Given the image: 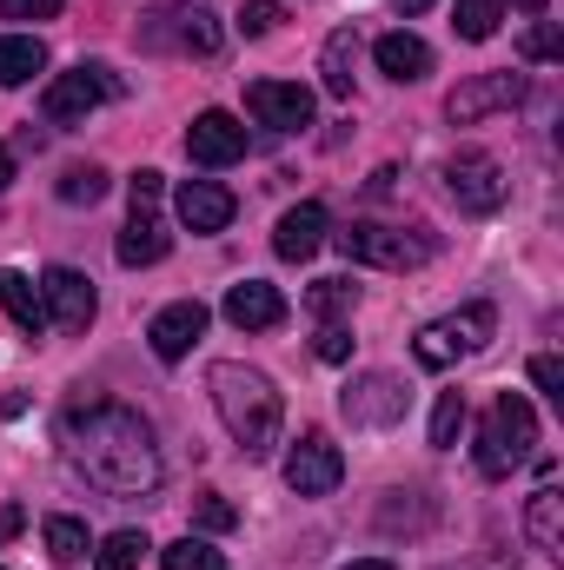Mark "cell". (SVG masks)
<instances>
[{
	"mask_svg": "<svg viewBox=\"0 0 564 570\" xmlns=\"http://www.w3.org/2000/svg\"><path fill=\"white\" fill-rule=\"evenodd\" d=\"M273 27H280V7H273V0H246V7H240V33H246V40H266Z\"/></svg>",
	"mask_w": 564,
	"mask_h": 570,
	"instance_id": "1f68e13d",
	"label": "cell"
},
{
	"mask_svg": "<svg viewBox=\"0 0 564 570\" xmlns=\"http://www.w3.org/2000/svg\"><path fill=\"white\" fill-rule=\"evenodd\" d=\"M346 570H399L392 558H359V564H346Z\"/></svg>",
	"mask_w": 564,
	"mask_h": 570,
	"instance_id": "b9f144b4",
	"label": "cell"
},
{
	"mask_svg": "<svg viewBox=\"0 0 564 570\" xmlns=\"http://www.w3.org/2000/svg\"><path fill=\"white\" fill-rule=\"evenodd\" d=\"M47 67V47L33 33H0V87H27Z\"/></svg>",
	"mask_w": 564,
	"mask_h": 570,
	"instance_id": "cb8c5ba5",
	"label": "cell"
},
{
	"mask_svg": "<svg viewBox=\"0 0 564 570\" xmlns=\"http://www.w3.org/2000/svg\"><path fill=\"white\" fill-rule=\"evenodd\" d=\"M60 444H67L74 471L107 498H146L159 484V444L134 405H114V399L74 405L60 419Z\"/></svg>",
	"mask_w": 564,
	"mask_h": 570,
	"instance_id": "6da1fadb",
	"label": "cell"
},
{
	"mask_svg": "<svg viewBox=\"0 0 564 570\" xmlns=\"http://www.w3.org/2000/svg\"><path fill=\"white\" fill-rule=\"evenodd\" d=\"M458 431H465V392H438V405H431V444L451 451Z\"/></svg>",
	"mask_w": 564,
	"mask_h": 570,
	"instance_id": "f546056e",
	"label": "cell"
},
{
	"mask_svg": "<svg viewBox=\"0 0 564 570\" xmlns=\"http://www.w3.org/2000/svg\"><path fill=\"white\" fill-rule=\"evenodd\" d=\"M518 53H525V60H558V53H564V47H558V27H552V20H538V27L518 40Z\"/></svg>",
	"mask_w": 564,
	"mask_h": 570,
	"instance_id": "e575fe53",
	"label": "cell"
},
{
	"mask_svg": "<svg viewBox=\"0 0 564 570\" xmlns=\"http://www.w3.org/2000/svg\"><path fill=\"white\" fill-rule=\"evenodd\" d=\"M186 153H193V166H233V159H246V127L213 107L186 127Z\"/></svg>",
	"mask_w": 564,
	"mask_h": 570,
	"instance_id": "5bb4252c",
	"label": "cell"
},
{
	"mask_svg": "<svg viewBox=\"0 0 564 570\" xmlns=\"http://www.w3.org/2000/svg\"><path fill=\"white\" fill-rule=\"evenodd\" d=\"M7 186H13V153L0 146V193H7Z\"/></svg>",
	"mask_w": 564,
	"mask_h": 570,
	"instance_id": "60d3db41",
	"label": "cell"
},
{
	"mask_svg": "<svg viewBox=\"0 0 564 570\" xmlns=\"http://www.w3.org/2000/svg\"><path fill=\"white\" fill-rule=\"evenodd\" d=\"M532 385H538L552 405H564V365L552 358V352H545V358H532Z\"/></svg>",
	"mask_w": 564,
	"mask_h": 570,
	"instance_id": "d590c367",
	"label": "cell"
},
{
	"mask_svg": "<svg viewBox=\"0 0 564 570\" xmlns=\"http://www.w3.org/2000/svg\"><path fill=\"white\" fill-rule=\"evenodd\" d=\"M339 478H346V458H339V444H332L325 431H305V438L285 451V484H292L299 498H332Z\"/></svg>",
	"mask_w": 564,
	"mask_h": 570,
	"instance_id": "30bf717a",
	"label": "cell"
},
{
	"mask_svg": "<svg viewBox=\"0 0 564 570\" xmlns=\"http://www.w3.org/2000/svg\"><path fill=\"white\" fill-rule=\"evenodd\" d=\"M166 246H173V233L159 226V213H153V206H134V219H127V233H120L114 253H120V266L140 273V266H159V259H166Z\"/></svg>",
	"mask_w": 564,
	"mask_h": 570,
	"instance_id": "d6986e66",
	"label": "cell"
},
{
	"mask_svg": "<svg viewBox=\"0 0 564 570\" xmlns=\"http://www.w3.org/2000/svg\"><path fill=\"white\" fill-rule=\"evenodd\" d=\"M525 531H532V544L545 551V558H558L564 551V498L545 484V491H532V504H525Z\"/></svg>",
	"mask_w": 564,
	"mask_h": 570,
	"instance_id": "603a6c76",
	"label": "cell"
},
{
	"mask_svg": "<svg viewBox=\"0 0 564 570\" xmlns=\"http://www.w3.org/2000/svg\"><path fill=\"white\" fill-rule=\"evenodd\" d=\"M325 233H332L325 206H319V199H299V206L280 219V233H273V253H280V259H292V266H305V259L325 246Z\"/></svg>",
	"mask_w": 564,
	"mask_h": 570,
	"instance_id": "e0dca14e",
	"label": "cell"
},
{
	"mask_svg": "<svg viewBox=\"0 0 564 570\" xmlns=\"http://www.w3.org/2000/svg\"><path fill=\"white\" fill-rule=\"evenodd\" d=\"M518 100H525V73H471L465 87L445 94V114H451V127H471L485 114H512Z\"/></svg>",
	"mask_w": 564,
	"mask_h": 570,
	"instance_id": "8fae6325",
	"label": "cell"
},
{
	"mask_svg": "<svg viewBox=\"0 0 564 570\" xmlns=\"http://www.w3.org/2000/svg\"><path fill=\"white\" fill-rule=\"evenodd\" d=\"M352 67H359V33L339 27V33L325 40V53H319V80H325L332 100H352Z\"/></svg>",
	"mask_w": 564,
	"mask_h": 570,
	"instance_id": "7402d4cb",
	"label": "cell"
},
{
	"mask_svg": "<svg viewBox=\"0 0 564 570\" xmlns=\"http://www.w3.org/2000/svg\"><path fill=\"white\" fill-rule=\"evenodd\" d=\"M140 551H146V531H114L94 551V570H140Z\"/></svg>",
	"mask_w": 564,
	"mask_h": 570,
	"instance_id": "f1b7e54d",
	"label": "cell"
},
{
	"mask_svg": "<svg viewBox=\"0 0 564 570\" xmlns=\"http://www.w3.org/2000/svg\"><path fill=\"white\" fill-rule=\"evenodd\" d=\"M200 332H206V305H200V298H179V305L153 312V325H146V338H153V352H159L166 365H179Z\"/></svg>",
	"mask_w": 564,
	"mask_h": 570,
	"instance_id": "2e32d148",
	"label": "cell"
},
{
	"mask_svg": "<svg viewBox=\"0 0 564 570\" xmlns=\"http://www.w3.org/2000/svg\"><path fill=\"white\" fill-rule=\"evenodd\" d=\"M193 518H200V524H206V531H233V524H240V511H233V504H226V498H220V491H206V498H200V504H193Z\"/></svg>",
	"mask_w": 564,
	"mask_h": 570,
	"instance_id": "836d02e7",
	"label": "cell"
},
{
	"mask_svg": "<svg viewBox=\"0 0 564 570\" xmlns=\"http://www.w3.org/2000/svg\"><path fill=\"white\" fill-rule=\"evenodd\" d=\"M498 7H518V13H545L552 0H498Z\"/></svg>",
	"mask_w": 564,
	"mask_h": 570,
	"instance_id": "ab89813d",
	"label": "cell"
},
{
	"mask_svg": "<svg viewBox=\"0 0 564 570\" xmlns=\"http://www.w3.org/2000/svg\"><path fill=\"white\" fill-rule=\"evenodd\" d=\"M332 246L352 266H379V273H419L431 259V233L425 226H379V219H352L346 233H332Z\"/></svg>",
	"mask_w": 564,
	"mask_h": 570,
	"instance_id": "3957f363",
	"label": "cell"
},
{
	"mask_svg": "<svg viewBox=\"0 0 564 570\" xmlns=\"http://www.w3.org/2000/svg\"><path fill=\"white\" fill-rule=\"evenodd\" d=\"M492 332H498V312H492V305H458V312L431 318L419 338H412V358H419L425 372H445V365H458V358L485 352V338H492Z\"/></svg>",
	"mask_w": 564,
	"mask_h": 570,
	"instance_id": "5b68a950",
	"label": "cell"
},
{
	"mask_svg": "<svg viewBox=\"0 0 564 570\" xmlns=\"http://www.w3.org/2000/svg\"><path fill=\"white\" fill-rule=\"evenodd\" d=\"M372 60H379V73H392L399 87L431 73V47H425L419 33H406V27H399V33H379V40H372Z\"/></svg>",
	"mask_w": 564,
	"mask_h": 570,
	"instance_id": "ffe728a7",
	"label": "cell"
},
{
	"mask_svg": "<svg viewBox=\"0 0 564 570\" xmlns=\"http://www.w3.org/2000/svg\"><path fill=\"white\" fill-rule=\"evenodd\" d=\"M312 352H319L325 365H346V358H352V332H346V325H319V338H312Z\"/></svg>",
	"mask_w": 564,
	"mask_h": 570,
	"instance_id": "d6a6232c",
	"label": "cell"
},
{
	"mask_svg": "<svg viewBox=\"0 0 564 570\" xmlns=\"http://www.w3.org/2000/svg\"><path fill=\"white\" fill-rule=\"evenodd\" d=\"M305 305L325 318V325H339V312H352L359 305V285H346V279H319L312 292H305Z\"/></svg>",
	"mask_w": 564,
	"mask_h": 570,
	"instance_id": "83f0119b",
	"label": "cell"
},
{
	"mask_svg": "<svg viewBox=\"0 0 564 570\" xmlns=\"http://www.w3.org/2000/svg\"><path fill=\"white\" fill-rule=\"evenodd\" d=\"M206 392H213L220 425L233 431V444H240L246 458H266V451L280 444V419H285V412H280V392H273V379H266V372L220 358V365L206 372Z\"/></svg>",
	"mask_w": 564,
	"mask_h": 570,
	"instance_id": "7a4b0ae2",
	"label": "cell"
},
{
	"mask_svg": "<svg viewBox=\"0 0 564 570\" xmlns=\"http://www.w3.org/2000/svg\"><path fill=\"white\" fill-rule=\"evenodd\" d=\"M67 0H0V20H54Z\"/></svg>",
	"mask_w": 564,
	"mask_h": 570,
	"instance_id": "8d00e7d4",
	"label": "cell"
},
{
	"mask_svg": "<svg viewBox=\"0 0 564 570\" xmlns=\"http://www.w3.org/2000/svg\"><path fill=\"white\" fill-rule=\"evenodd\" d=\"M107 100H120V80H114L100 60H80L74 73H60V80L47 87V100H40V107H47V120H54V127H80V120H87L94 107H107Z\"/></svg>",
	"mask_w": 564,
	"mask_h": 570,
	"instance_id": "52a82bcc",
	"label": "cell"
},
{
	"mask_svg": "<svg viewBox=\"0 0 564 570\" xmlns=\"http://www.w3.org/2000/svg\"><path fill=\"white\" fill-rule=\"evenodd\" d=\"M451 27H458V40H492L498 33V20H505V7L498 0H451Z\"/></svg>",
	"mask_w": 564,
	"mask_h": 570,
	"instance_id": "d4e9b609",
	"label": "cell"
},
{
	"mask_svg": "<svg viewBox=\"0 0 564 570\" xmlns=\"http://www.w3.org/2000/svg\"><path fill=\"white\" fill-rule=\"evenodd\" d=\"M40 305H47V318H54L60 332H87V325H94V312H100L94 279H87V273H74V266H47V279H40Z\"/></svg>",
	"mask_w": 564,
	"mask_h": 570,
	"instance_id": "7c38bea8",
	"label": "cell"
},
{
	"mask_svg": "<svg viewBox=\"0 0 564 570\" xmlns=\"http://www.w3.org/2000/svg\"><path fill=\"white\" fill-rule=\"evenodd\" d=\"M226 318H233L240 332H273V325L285 318V298L266 279H246V285L226 292Z\"/></svg>",
	"mask_w": 564,
	"mask_h": 570,
	"instance_id": "ac0fdd59",
	"label": "cell"
},
{
	"mask_svg": "<svg viewBox=\"0 0 564 570\" xmlns=\"http://www.w3.org/2000/svg\"><path fill=\"white\" fill-rule=\"evenodd\" d=\"M445 193L458 199V213H498L505 193H512V179H505V166H498L492 153L465 146V153L445 159Z\"/></svg>",
	"mask_w": 564,
	"mask_h": 570,
	"instance_id": "ba28073f",
	"label": "cell"
},
{
	"mask_svg": "<svg viewBox=\"0 0 564 570\" xmlns=\"http://www.w3.org/2000/svg\"><path fill=\"white\" fill-rule=\"evenodd\" d=\"M173 206H179V226L186 233H226L233 226V193L226 186H213V179H186L179 193H173Z\"/></svg>",
	"mask_w": 564,
	"mask_h": 570,
	"instance_id": "9a60e30c",
	"label": "cell"
},
{
	"mask_svg": "<svg viewBox=\"0 0 564 570\" xmlns=\"http://www.w3.org/2000/svg\"><path fill=\"white\" fill-rule=\"evenodd\" d=\"M20 524H27V511H20V504H7V511H0V544H7V538H13Z\"/></svg>",
	"mask_w": 564,
	"mask_h": 570,
	"instance_id": "f35d334b",
	"label": "cell"
},
{
	"mask_svg": "<svg viewBox=\"0 0 564 570\" xmlns=\"http://www.w3.org/2000/svg\"><path fill=\"white\" fill-rule=\"evenodd\" d=\"M246 114L260 127H273V134H299V127H312V94L292 87V80H253L246 87Z\"/></svg>",
	"mask_w": 564,
	"mask_h": 570,
	"instance_id": "4fadbf2b",
	"label": "cell"
},
{
	"mask_svg": "<svg viewBox=\"0 0 564 570\" xmlns=\"http://www.w3.org/2000/svg\"><path fill=\"white\" fill-rule=\"evenodd\" d=\"M532 444H538V412H532L518 392L492 399V412H485V425H478V471H485V478H512V471L532 458Z\"/></svg>",
	"mask_w": 564,
	"mask_h": 570,
	"instance_id": "277c9868",
	"label": "cell"
},
{
	"mask_svg": "<svg viewBox=\"0 0 564 570\" xmlns=\"http://www.w3.org/2000/svg\"><path fill=\"white\" fill-rule=\"evenodd\" d=\"M100 193H107V173H100V166H67V173H60V199H67V206H94Z\"/></svg>",
	"mask_w": 564,
	"mask_h": 570,
	"instance_id": "4dcf8cb0",
	"label": "cell"
},
{
	"mask_svg": "<svg viewBox=\"0 0 564 570\" xmlns=\"http://www.w3.org/2000/svg\"><path fill=\"white\" fill-rule=\"evenodd\" d=\"M406 399H412V392H406L392 372H366V379H352V385L339 392V412L359 431H386V425L406 419Z\"/></svg>",
	"mask_w": 564,
	"mask_h": 570,
	"instance_id": "9c48e42d",
	"label": "cell"
},
{
	"mask_svg": "<svg viewBox=\"0 0 564 570\" xmlns=\"http://www.w3.org/2000/svg\"><path fill=\"white\" fill-rule=\"evenodd\" d=\"M47 558L54 564H80L87 558V524L80 518H47Z\"/></svg>",
	"mask_w": 564,
	"mask_h": 570,
	"instance_id": "484cf974",
	"label": "cell"
},
{
	"mask_svg": "<svg viewBox=\"0 0 564 570\" xmlns=\"http://www.w3.org/2000/svg\"><path fill=\"white\" fill-rule=\"evenodd\" d=\"M134 206H159V173H153V166L134 173Z\"/></svg>",
	"mask_w": 564,
	"mask_h": 570,
	"instance_id": "74e56055",
	"label": "cell"
},
{
	"mask_svg": "<svg viewBox=\"0 0 564 570\" xmlns=\"http://www.w3.org/2000/svg\"><path fill=\"white\" fill-rule=\"evenodd\" d=\"M159 564H166V570H226V558H220L206 538H179V544H166V551H159Z\"/></svg>",
	"mask_w": 564,
	"mask_h": 570,
	"instance_id": "4316f807",
	"label": "cell"
},
{
	"mask_svg": "<svg viewBox=\"0 0 564 570\" xmlns=\"http://www.w3.org/2000/svg\"><path fill=\"white\" fill-rule=\"evenodd\" d=\"M140 47L206 60L220 47V13H206V7H153V13H140Z\"/></svg>",
	"mask_w": 564,
	"mask_h": 570,
	"instance_id": "8992f818",
	"label": "cell"
},
{
	"mask_svg": "<svg viewBox=\"0 0 564 570\" xmlns=\"http://www.w3.org/2000/svg\"><path fill=\"white\" fill-rule=\"evenodd\" d=\"M0 312L27 332V338H40L47 332V305H40V285L27 279V273H7L0 266Z\"/></svg>",
	"mask_w": 564,
	"mask_h": 570,
	"instance_id": "44dd1931",
	"label": "cell"
},
{
	"mask_svg": "<svg viewBox=\"0 0 564 570\" xmlns=\"http://www.w3.org/2000/svg\"><path fill=\"white\" fill-rule=\"evenodd\" d=\"M392 7H399V13H425V7H431V0H392Z\"/></svg>",
	"mask_w": 564,
	"mask_h": 570,
	"instance_id": "7bdbcfd3",
	"label": "cell"
}]
</instances>
